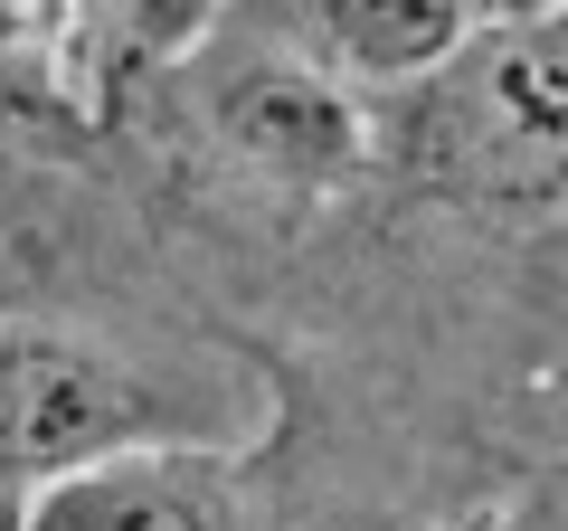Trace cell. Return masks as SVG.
Returning a JSON list of instances; mask_svg holds the SVG:
<instances>
[{
	"label": "cell",
	"instance_id": "cell-1",
	"mask_svg": "<svg viewBox=\"0 0 568 531\" xmlns=\"http://www.w3.org/2000/svg\"><path fill=\"white\" fill-rule=\"evenodd\" d=\"M398 152L426 200L484 228L568 219V10L521 29H474L426 86L398 96Z\"/></svg>",
	"mask_w": 568,
	"mask_h": 531
},
{
	"label": "cell",
	"instance_id": "cell-2",
	"mask_svg": "<svg viewBox=\"0 0 568 531\" xmlns=\"http://www.w3.org/2000/svg\"><path fill=\"white\" fill-rule=\"evenodd\" d=\"M152 437H200L171 389L142 361H114L85 332L48 323H0V484H58L95 455L152 447Z\"/></svg>",
	"mask_w": 568,
	"mask_h": 531
},
{
	"label": "cell",
	"instance_id": "cell-3",
	"mask_svg": "<svg viewBox=\"0 0 568 531\" xmlns=\"http://www.w3.org/2000/svg\"><path fill=\"white\" fill-rule=\"evenodd\" d=\"M209 133L265 190L332 200L369 162V96L313 48H256L209 86Z\"/></svg>",
	"mask_w": 568,
	"mask_h": 531
},
{
	"label": "cell",
	"instance_id": "cell-4",
	"mask_svg": "<svg viewBox=\"0 0 568 531\" xmlns=\"http://www.w3.org/2000/svg\"><path fill=\"white\" fill-rule=\"evenodd\" d=\"M29 531H246L237 474L209 437H152V447L95 455L29 493Z\"/></svg>",
	"mask_w": 568,
	"mask_h": 531
},
{
	"label": "cell",
	"instance_id": "cell-5",
	"mask_svg": "<svg viewBox=\"0 0 568 531\" xmlns=\"http://www.w3.org/2000/svg\"><path fill=\"white\" fill-rule=\"evenodd\" d=\"M313 58H332L361 96H407L474 39V0H304Z\"/></svg>",
	"mask_w": 568,
	"mask_h": 531
},
{
	"label": "cell",
	"instance_id": "cell-6",
	"mask_svg": "<svg viewBox=\"0 0 568 531\" xmlns=\"http://www.w3.org/2000/svg\"><path fill=\"white\" fill-rule=\"evenodd\" d=\"M219 20H227V0H85V77H95V104L123 77L200 58Z\"/></svg>",
	"mask_w": 568,
	"mask_h": 531
},
{
	"label": "cell",
	"instance_id": "cell-7",
	"mask_svg": "<svg viewBox=\"0 0 568 531\" xmlns=\"http://www.w3.org/2000/svg\"><path fill=\"white\" fill-rule=\"evenodd\" d=\"M0 531H29V493L20 484H0Z\"/></svg>",
	"mask_w": 568,
	"mask_h": 531
},
{
	"label": "cell",
	"instance_id": "cell-8",
	"mask_svg": "<svg viewBox=\"0 0 568 531\" xmlns=\"http://www.w3.org/2000/svg\"><path fill=\"white\" fill-rule=\"evenodd\" d=\"M559 228H568V219H559Z\"/></svg>",
	"mask_w": 568,
	"mask_h": 531
}]
</instances>
